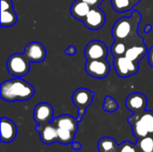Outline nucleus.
<instances>
[{
  "mask_svg": "<svg viewBox=\"0 0 153 152\" xmlns=\"http://www.w3.org/2000/svg\"><path fill=\"white\" fill-rule=\"evenodd\" d=\"M142 20L139 11H133L129 17H121L112 27V37L115 40H122L130 47L144 43V39L138 34V27Z\"/></svg>",
  "mask_w": 153,
  "mask_h": 152,
  "instance_id": "f257e3e1",
  "label": "nucleus"
},
{
  "mask_svg": "<svg viewBox=\"0 0 153 152\" xmlns=\"http://www.w3.org/2000/svg\"><path fill=\"white\" fill-rule=\"evenodd\" d=\"M34 93L33 86L22 77H14L4 81L0 85V97L7 102L26 101L30 99Z\"/></svg>",
  "mask_w": 153,
  "mask_h": 152,
  "instance_id": "f03ea898",
  "label": "nucleus"
},
{
  "mask_svg": "<svg viewBox=\"0 0 153 152\" xmlns=\"http://www.w3.org/2000/svg\"><path fill=\"white\" fill-rule=\"evenodd\" d=\"M132 125L134 135L139 140L147 136H153V112L145 110L141 114L133 115L127 119Z\"/></svg>",
  "mask_w": 153,
  "mask_h": 152,
  "instance_id": "7ed1b4c3",
  "label": "nucleus"
},
{
  "mask_svg": "<svg viewBox=\"0 0 153 152\" xmlns=\"http://www.w3.org/2000/svg\"><path fill=\"white\" fill-rule=\"evenodd\" d=\"M8 73L13 77H23L30 69V62L22 53H14L11 55L6 62Z\"/></svg>",
  "mask_w": 153,
  "mask_h": 152,
  "instance_id": "20e7f679",
  "label": "nucleus"
},
{
  "mask_svg": "<svg viewBox=\"0 0 153 152\" xmlns=\"http://www.w3.org/2000/svg\"><path fill=\"white\" fill-rule=\"evenodd\" d=\"M113 65L117 74L121 78H127L133 76L139 72L138 63L132 61L126 56L114 57Z\"/></svg>",
  "mask_w": 153,
  "mask_h": 152,
  "instance_id": "39448f33",
  "label": "nucleus"
},
{
  "mask_svg": "<svg viewBox=\"0 0 153 152\" xmlns=\"http://www.w3.org/2000/svg\"><path fill=\"white\" fill-rule=\"evenodd\" d=\"M86 73L96 79L106 78L110 72V65L107 59L87 60L85 64Z\"/></svg>",
  "mask_w": 153,
  "mask_h": 152,
  "instance_id": "423d86ee",
  "label": "nucleus"
},
{
  "mask_svg": "<svg viewBox=\"0 0 153 152\" xmlns=\"http://www.w3.org/2000/svg\"><path fill=\"white\" fill-rule=\"evenodd\" d=\"M108 55L106 44L98 39L90 41L84 48V56L86 60L107 59Z\"/></svg>",
  "mask_w": 153,
  "mask_h": 152,
  "instance_id": "0eeeda50",
  "label": "nucleus"
},
{
  "mask_svg": "<svg viewBox=\"0 0 153 152\" xmlns=\"http://www.w3.org/2000/svg\"><path fill=\"white\" fill-rule=\"evenodd\" d=\"M86 28L91 30H98L101 29L106 22V14L102 9L99 7H91L86 17L82 20Z\"/></svg>",
  "mask_w": 153,
  "mask_h": 152,
  "instance_id": "6e6552de",
  "label": "nucleus"
},
{
  "mask_svg": "<svg viewBox=\"0 0 153 152\" xmlns=\"http://www.w3.org/2000/svg\"><path fill=\"white\" fill-rule=\"evenodd\" d=\"M53 117L54 109L50 104L47 102H41L34 108L33 119L39 125L52 123V121L54 120Z\"/></svg>",
  "mask_w": 153,
  "mask_h": 152,
  "instance_id": "1a4fd4ad",
  "label": "nucleus"
},
{
  "mask_svg": "<svg viewBox=\"0 0 153 152\" xmlns=\"http://www.w3.org/2000/svg\"><path fill=\"white\" fill-rule=\"evenodd\" d=\"M148 105L147 98L141 92H133L129 94L126 99V106L128 110L134 115H138L146 110Z\"/></svg>",
  "mask_w": 153,
  "mask_h": 152,
  "instance_id": "9d476101",
  "label": "nucleus"
},
{
  "mask_svg": "<svg viewBox=\"0 0 153 152\" xmlns=\"http://www.w3.org/2000/svg\"><path fill=\"white\" fill-rule=\"evenodd\" d=\"M23 54L30 63L43 62L47 56V51L45 47L39 41L30 42L25 47Z\"/></svg>",
  "mask_w": 153,
  "mask_h": 152,
  "instance_id": "9b49d317",
  "label": "nucleus"
},
{
  "mask_svg": "<svg viewBox=\"0 0 153 152\" xmlns=\"http://www.w3.org/2000/svg\"><path fill=\"white\" fill-rule=\"evenodd\" d=\"M17 22V14L12 0H1V27H11Z\"/></svg>",
  "mask_w": 153,
  "mask_h": 152,
  "instance_id": "f8f14e48",
  "label": "nucleus"
},
{
  "mask_svg": "<svg viewBox=\"0 0 153 152\" xmlns=\"http://www.w3.org/2000/svg\"><path fill=\"white\" fill-rule=\"evenodd\" d=\"M94 99V92L86 88H79L75 90L72 96L73 103L78 109H87L92 103Z\"/></svg>",
  "mask_w": 153,
  "mask_h": 152,
  "instance_id": "ddd939ff",
  "label": "nucleus"
},
{
  "mask_svg": "<svg viewBox=\"0 0 153 152\" xmlns=\"http://www.w3.org/2000/svg\"><path fill=\"white\" fill-rule=\"evenodd\" d=\"M35 129L39 133L40 140L43 143L52 144V143L57 142V140H58L57 127L53 123L39 125Z\"/></svg>",
  "mask_w": 153,
  "mask_h": 152,
  "instance_id": "4468645a",
  "label": "nucleus"
},
{
  "mask_svg": "<svg viewBox=\"0 0 153 152\" xmlns=\"http://www.w3.org/2000/svg\"><path fill=\"white\" fill-rule=\"evenodd\" d=\"M17 133L16 125L7 117L1 118V142L9 143L13 142Z\"/></svg>",
  "mask_w": 153,
  "mask_h": 152,
  "instance_id": "2eb2a0df",
  "label": "nucleus"
},
{
  "mask_svg": "<svg viewBox=\"0 0 153 152\" xmlns=\"http://www.w3.org/2000/svg\"><path fill=\"white\" fill-rule=\"evenodd\" d=\"M52 123L59 128H65L67 130L72 131L73 133H76L77 131V126H78V120L74 117H73L70 115L65 114L61 115L52 121Z\"/></svg>",
  "mask_w": 153,
  "mask_h": 152,
  "instance_id": "dca6fc26",
  "label": "nucleus"
},
{
  "mask_svg": "<svg viewBox=\"0 0 153 152\" xmlns=\"http://www.w3.org/2000/svg\"><path fill=\"white\" fill-rule=\"evenodd\" d=\"M91 9V7L84 1L75 0L70 7V13L74 19L82 22Z\"/></svg>",
  "mask_w": 153,
  "mask_h": 152,
  "instance_id": "f3484780",
  "label": "nucleus"
},
{
  "mask_svg": "<svg viewBox=\"0 0 153 152\" xmlns=\"http://www.w3.org/2000/svg\"><path fill=\"white\" fill-rule=\"evenodd\" d=\"M148 51L149 49L145 43L138 44L128 47L126 53V56L135 63H139L145 56H147Z\"/></svg>",
  "mask_w": 153,
  "mask_h": 152,
  "instance_id": "a211bd4d",
  "label": "nucleus"
},
{
  "mask_svg": "<svg viewBox=\"0 0 153 152\" xmlns=\"http://www.w3.org/2000/svg\"><path fill=\"white\" fill-rule=\"evenodd\" d=\"M112 8L117 13H125L134 9L130 0H110Z\"/></svg>",
  "mask_w": 153,
  "mask_h": 152,
  "instance_id": "6ab92c4d",
  "label": "nucleus"
},
{
  "mask_svg": "<svg viewBox=\"0 0 153 152\" xmlns=\"http://www.w3.org/2000/svg\"><path fill=\"white\" fill-rule=\"evenodd\" d=\"M74 134L75 133H73L70 130L57 127V135H58L57 142L59 143H61V144H70V143H73L74 138Z\"/></svg>",
  "mask_w": 153,
  "mask_h": 152,
  "instance_id": "aec40b11",
  "label": "nucleus"
},
{
  "mask_svg": "<svg viewBox=\"0 0 153 152\" xmlns=\"http://www.w3.org/2000/svg\"><path fill=\"white\" fill-rule=\"evenodd\" d=\"M127 45L122 40H115V42L111 45L110 52L114 57H119L126 56L127 50Z\"/></svg>",
  "mask_w": 153,
  "mask_h": 152,
  "instance_id": "412c9836",
  "label": "nucleus"
},
{
  "mask_svg": "<svg viewBox=\"0 0 153 152\" xmlns=\"http://www.w3.org/2000/svg\"><path fill=\"white\" fill-rule=\"evenodd\" d=\"M98 147H99L100 151L109 152L116 148V142L112 138L105 137L100 140Z\"/></svg>",
  "mask_w": 153,
  "mask_h": 152,
  "instance_id": "4be33fe9",
  "label": "nucleus"
},
{
  "mask_svg": "<svg viewBox=\"0 0 153 152\" xmlns=\"http://www.w3.org/2000/svg\"><path fill=\"white\" fill-rule=\"evenodd\" d=\"M103 109L106 112L113 113L118 109V103L115 99H113L110 96H106L103 103Z\"/></svg>",
  "mask_w": 153,
  "mask_h": 152,
  "instance_id": "5701e85b",
  "label": "nucleus"
},
{
  "mask_svg": "<svg viewBox=\"0 0 153 152\" xmlns=\"http://www.w3.org/2000/svg\"><path fill=\"white\" fill-rule=\"evenodd\" d=\"M139 148L143 152H153V136H147L139 140Z\"/></svg>",
  "mask_w": 153,
  "mask_h": 152,
  "instance_id": "b1692460",
  "label": "nucleus"
},
{
  "mask_svg": "<svg viewBox=\"0 0 153 152\" xmlns=\"http://www.w3.org/2000/svg\"><path fill=\"white\" fill-rule=\"evenodd\" d=\"M120 152H136V150L133 144L126 142L120 146Z\"/></svg>",
  "mask_w": 153,
  "mask_h": 152,
  "instance_id": "393cba45",
  "label": "nucleus"
},
{
  "mask_svg": "<svg viewBox=\"0 0 153 152\" xmlns=\"http://www.w3.org/2000/svg\"><path fill=\"white\" fill-rule=\"evenodd\" d=\"M85 3H87L91 7H99V5L104 1V0H82Z\"/></svg>",
  "mask_w": 153,
  "mask_h": 152,
  "instance_id": "a878e982",
  "label": "nucleus"
},
{
  "mask_svg": "<svg viewBox=\"0 0 153 152\" xmlns=\"http://www.w3.org/2000/svg\"><path fill=\"white\" fill-rule=\"evenodd\" d=\"M147 57H148V63H149L150 66L153 68V46L149 49L148 54H147Z\"/></svg>",
  "mask_w": 153,
  "mask_h": 152,
  "instance_id": "bb28decb",
  "label": "nucleus"
},
{
  "mask_svg": "<svg viewBox=\"0 0 153 152\" xmlns=\"http://www.w3.org/2000/svg\"><path fill=\"white\" fill-rule=\"evenodd\" d=\"M65 53L66 55H68V56H74V55L76 53V47H75L74 46H69V47L65 49Z\"/></svg>",
  "mask_w": 153,
  "mask_h": 152,
  "instance_id": "cd10ccee",
  "label": "nucleus"
},
{
  "mask_svg": "<svg viewBox=\"0 0 153 152\" xmlns=\"http://www.w3.org/2000/svg\"><path fill=\"white\" fill-rule=\"evenodd\" d=\"M85 112H86V109H83V108H80V109H78V117L76 118V119L78 120V122H81V121H82V116H84Z\"/></svg>",
  "mask_w": 153,
  "mask_h": 152,
  "instance_id": "c85d7f7f",
  "label": "nucleus"
},
{
  "mask_svg": "<svg viewBox=\"0 0 153 152\" xmlns=\"http://www.w3.org/2000/svg\"><path fill=\"white\" fill-rule=\"evenodd\" d=\"M73 149H74V151L81 150V149H82V145L79 144V143H76V142H73Z\"/></svg>",
  "mask_w": 153,
  "mask_h": 152,
  "instance_id": "c756f323",
  "label": "nucleus"
},
{
  "mask_svg": "<svg viewBox=\"0 0 153 152\" xmlns=\"http://www.w3.org/2000/svg\"><path fill=\"white\" fill-rule=\"evenodd\" d=\"M152 26L151 24H148V25H146V26H145L144 32H145V33H149V32L152 30Z\"/></svg>",
  "mask_w": 153,
  "mask_h": 152,
  "instance_id": "7c9ffc66",
  "label": "nucleus"
},
{
  "mask_svg": "<svg viewBox=\"0 0 153 152\" xmlns=\"http://www.w3.org/2000/svg\"><path fill=\"white\" fill-rule=\"evenodd\" d=\"M130 1H131L132 4H133V5H134V7L136 4H138L140 3V1H141V0H130Z\"/></svg>",
  "mask_w": 153,
  "mask_h": 152,
  "instance_id": "2f4dec72",
  "label": "nucleus"
},
{
  "mask_svg": "<svg viewBox=\"0 0 153 152\" xmlns=\"http://www.w3.org/2000/svg\"><path fill=\"white\" fill-rule=\"evenodd\" d=\"M142 152H143V151H142Z\"/></svg>",
  "mask_w": 153,
  "mask_h": 152,
  "instance_id": "473e14b6",
  "label": "nucleus"
}]
</instances>
